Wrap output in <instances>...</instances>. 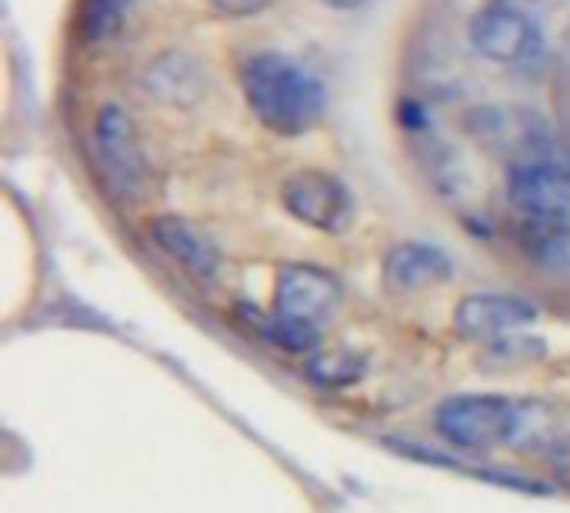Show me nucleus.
<instances>
[{
  "mask_svg": "<svg viewBox=\"0 0 570 513\" xmlns=\"http://www.w3.org/2000/svg\"><path fill=\"white\" fill-rule=\"evenodd\" d=\"M508 194L524 220L568 224L570 220V167L551 160L514 164L508 174Z\"/></svg>",
  "mask_w": 570,
  "mask_h": 513,
  "instance_id": "obj_8",
  "label": "nucleus"
},
{
  "mask_svg": "<svg viewBox=\"0 0 570 513\" xmlns=\"http://www.w3.org/2000/svg\"><path fill=\"white\" fill-rule=\"evenodd\" d=\"M147 87L157 100H177V103H187L200 93V70L180 57V53H167L160 57L150 73H147Z\"/></svg>",
  "mask_w": 570,
  "mask_h": 513,
  "instance_id": "obj_13",
  "label": "nucleus"
},
{
  "mask_svg": "<svg viewBox=\"0 0 570 513\" xmlns=\"http://www.w3.org/2000/svg\"><path fill=\"white\" fill-rule=\"evenodd\" d=\"M281 200L287 214H294L301 224L314 230H327V234H341L354 214L351 190L334 174H324V170L291 174L281 187Z\"/></svg>",
  "mask_w": 570,
  "mask_h": 513,
  "instance_id": "obj_7",
  "label": "nucleus"
},
{
  "mask_svg": "<svg viewBox=\"0 0 570 513\" xmlns=\"http://www.w3.org/2000/svg\"><path fill=\"white\" fill-rule=\"evenodd\" d=\"M344 307V287L331 270L314 264H287L277 274L274 310L314 327L331 324Z\"/></svg>",
  "mask_w": 570,
  "mask_h": 513,
  "instance_id": "obj_5",
  "label": "nucleus"
},
{
  "mask_svg": "<svg viewBox=\"0 0 570 513\" xmlns=\"http://www.w3.org/2000/svg\"><path fill=\"white\" fill-rule=\"evenodd\" d=\"M548 354V344L541 337H528V334H508L494 344H488L481 367L488 371H521L538 364Z\"/></svg>",
  "mask_w": 570,
  "mask_h": 513,
  "instance_id": "obj_17",
  "label": "nucleus"
},
{
  "mask_svg": "<svg viewBox=\"0 0 570 513\" xmlns=\"http://www.w3.org/2000/svg\"><path fill=\"white\" fill-rule=\"evenodd\" d=\"M381 274H384L387 290H394V294H421L428 287L444 284L454 274V264L441 247L407 240V244H397V247L387 250Z\"/></svg>",
  "mask_w": 570,
  "mask_h": 513,
  "instance_id": "obj_11",
  "label": "nucleus"
},
{
  "mask_svg": "<svg viewBox=\"0 0 570 513\" xmlns=\"http://www.w3.org/2000/svg\"><path fill=\"white\" fill-rule=\"evenodd\" d=\"M367 374V361L347 351H314L304 364V377L321 391L354 387Z\"/></svg>",
  "mask_w": 570,
  "mask_h": 513,
  "instance_id": "obj_14",
  "label": "nucleus"
},
{
  "mask_svg": "<svg viewBox=\"0 0 570 513\" xmlns=\"http://www.w3.org/2000/svg\"><path fill=\"white\" fill-rule=\"evenodd\" d=\"M538 320V307L518 294H468L454 310V331L474 344H494Z\"/></svg>",
  "mask_w": 570,
  "mask_h": 513,
  "instance_id": "obj_9",
  "label": "nucleus"
},
{
  "mask_svg": "<svg viewBox=\"0 0 570 513\" xmlns=\"http://www.w3.org/2000/svg\"><path fill=\"white\" fill-rule=\"evenodd\" d=\"M220 13H227V17H254V13H261L271 0H210Z\"/></svg>",
  "mask_w": 570,
  "mask_h": 513,
  "instance_id": "obj_20",
  "label": "nucleus"
},
{
  "mask_svg": "<svg viewBox=\"0 0 570 513\" xmlns=\"http://www.w3.org/2000/svg\"><path fill=\"white\" fill-rule=\"evenodd\" d=\"M468 37L474 50L494 63H524L541 47L538 23L514 3H488L471 17Z\"/></svg>",
  "mask_w": 570,
  "mask_h": 513,
  "instance_id": "obj_6",
  "label": "nucleus"
},
{
  "mask_svg": "<svg viewBox=\"0 0 570 513\" xmlns=\"http://www.w3.org/2000/svg\"><path fill=\"white\" fill-rule=\"evenodd\" d=\"M521 240H524L531 257H538L541 264H548L554 270H568L570 274V220L568 224L524 220Z\"/></svg>",
  "mask_w": 570,
  "mask_h": 513,
  "instance_id": "obj_16",
  "label": "nucleus"
},
{
  "mask_svg": "<svg viewBox=\"0 0 570 513\" xmlns=\"http://www.w3.org/2000/svg\"><path fill=\"white\" fill-rule=\"evenodd\" d=\"M240 310H244L247 324L254 327V334H257L264 344H271V347H277V351H284V354L311 357V354L321 347V327H314V324L284 317V314H277V310H274L271 317L254 314L250 307H240Z\"/></svg>",
  "mask_w": 570,
  "mask_h": 513,
  "instance_id": "obj_12",
  "label": "nucleus"
},
{
  "mask_svg": "<svg viewBox=\"0 0 570 513\" xmlns=\"http://www.w3.org/2000/svg\"><path fill=\"white\" fill-rule=\"evenodd\" d=\"M321 3L337 7V10H354V7H361V3H367V0H321Z\"/></svg>",
  "mask_w": 570,
  "mask_h": 513,
  "instance_id": "obj_21",
  "label": "nucleus"
},
{
  "mask_svg": "<svg viewBox=\"0 0 570 513\" xmlns=\"http://www.w3.org/2000/svg\"><path fill=\"white\" fill-rule=\"evenodd\" d=\"M558 444V427H554V411L541 401H521L518 407V424H514V437L508 447L521 451V454H544Z\"/></svg>",
  "mask_w": 570,
  "mask_h": 513,
  "instance_id": "obj_15",
  "label": "nucleus"
},
{
  "mask_svg": "<svg viewBox=\"0 0 570 513\" xmlns=\"http://www.w3.org/2000/svg\"><path fill=\"white\" fill-rule=\"evenodd\" d=\"M468 130L478 144L501 154L514 164L531 160H551L554 157V137L541 114L518 107V103H488L474 107L468 114Z\"/></svg>",
  "mask_w": 570,
  "mask_h": 513,
  "instance_id": "obj_4",
  "label": "nucleus"
},
{
  "mask_svg": "<svg viewBox=\"0 0 570 513\" xmlns=\"http://www.w3.org/2000/svg\"><path fill=\"white\" fill-rule=\"evenodd\" d=\"M150 237H154V244H157L170 260H177L194 280L214 284V280L220 277V267H224L220 250H217L214 240L204 237V230H197L190 220L174 217V214L154 217V220H150Z\"/></svg>",
  "mask_w": 570,
  "mask_h": 513,
  "instance_id": "obj_10",
  "label": "nucleus"
},
{
  "mask_svg": "<svg viewBox=\"0 0 570 513\" xmlns=\"http://www.w3.org/2000/svg\"><path fill=\"white\" fill-rule=\"evenodd\" d=\"M548 467H551V474L558 477V484L570 491V434L558 437V444L548 451Z\"/></svg>",
  "mask_w": 570,
  "mask_h": 513,
  "instance_id": "obj_19",
  "label": "nucleus"
},
{
  "mask_svg": "<svg viewBox=\"0 0 570 513\" xmlns=\"http://www.w3.org/2000/svg\"><path fill=\"white\" fill-rule=\"evenodd\" d=\"M94 157L107 190L120 204H134L150 187V167L134 127V117L120 103H104L94 117Z\"/></svg>",
  "mask_w": 570,
  "mask_h": 513,
  "instance_id": "obj_2",
  "label": "nucleus"
},
{
  "mask_svg": "<svg viewBox=\"0 0 570 513\" xmlns=\"http://www.w3.org/2000/svg\"><path fill=\"white\" fill-rule=\"evenodd\" d=\"M237 80L254 117L281 137H301L314 130L327 110V90L321 77L291 53L261 50L244 60Z\"/></svg>",
  "mask_w": 570,
  "mask_h": 513,
  "instance_id": "obj_1",
  "label": "nucleus"
},
{
  "mask_svg": "<svg viewBox=\"0 0 570 513\" xmlns=\"http://www.w3.org/2000/svg\"><path fill=\"white\" fill-rule=\"evenodd\" d=\"M518 407H521V401H511V397L458 394V397H448L438 407L434 427L448 444H454L461 451L508 447L511 437H514Z\"/></svg>",
  "mask_w": 570,
  "mask_h": 513,
  "instance_id": "obj_3",
  "label": "nucleus"
},
{
  "mask_svg": "<svg viewBox=\"0 0 570 513\" xmlns=\"http://www.w3.org/2000/svg\"><path fill=\"white\" fill-rule=\"evenodd\" d=\"M134 3L137 0H83L80 3V37L87 43L110 40L124 27Z\"/></svg>",
  "mask_w": 570,
  "mask_h": 513,
  "instance_id": "obj_18",
  "label": "nucleus"
}]
</instances>
